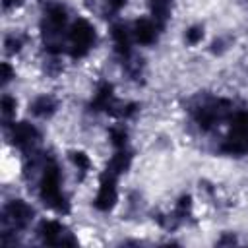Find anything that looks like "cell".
<instances>
[{
  "instance_id": "8fae6325",
  "label": "cell",
  "mask_w": 248,
  "mask_h": 248,
  "mask_svg": "<svg viewBox=\"0 0 248 248\" xmlns=\"http://www.w3.org/2000/svg\"><path fill=\"white\" fill-rule=\"evenodd\" d=\"M221 149L225 153H231V155H244V153H248V136L229 132V136L223 141Z\"/></svg>"
},
{
  "instance_id": "3957f363",
  "label": "cell",
  "mask_w": 248,
  "mask_h": 248,
  "mask_svg": "<svg viewBox=\"0 0 248 248\" xmlns=\"http://www.w3.org/2000/svg\"><path fill=\"white\" fill-rule=\"evenodd\" d=\"M232 114V105L227 99H211L194 108V118L202 130H211L217 122Z\"/></svg>"
},
{
  "instance_id": "44dd1931",
  "label": "cell",
  "mask_w": 248,
  "mask_h": 248,
  "mask_svg": "<svg viewBox=\"0 0 248 248\" xmlns=\"http://www.w3.org/2000/svg\"><path fill=\"white\" fill-rule=\"evenodd\" d=\"M203 39V27L202 25H192L186 31V43L188 45H198Z\"/></svg>"
},
{
  "instance_id": "277c9868",
  "label": "cell",
  "mask_w": 248,
  "mask_h": 248,
  "mask_svg": "<svg viewBox=\"0 0 248 248\" xmlns=\"http://www.w3.org/2000/svg\"><path fill=\"white\" fill-rule=\"evenodd\" d=\"M68 41H70V54L74 58L85 56L91 50L93 43H95V29H93V25L87 19L78 17L72 23V27H70Z\"/></svg>"
},
{
  "instance_id": "8992f818",
  "label": "cell",
  "mask_w": 248,
  "mask_h": 248,
  "mask_svg": "<svg viewBox=\"0 0 248 248\" xmlns=\"http://www.w3.org/2000/svg\"><path fill=\"white\" fill-rule=\"evenodd\" d=\"M39 236L45 244L50 246H74L76 238L72 236V232L66 231V227H62L58 221H43L39 225Z\"/></svg>"
},
{
  "instance_id": "484cf974",
  "label": "cell",
  "mask_w": 248,
  "mask_h": 248,
  "mask_svg": "<svg viewBox=\"0 0 248 248\" xmlns=\"http://www.w3.org/2000/svg\"><path fill=\"white\" fill-rule=\"evenodd\" d=\"M21 2H23V0H4L2 4H4V10H12V8L21 6Z\"/></svg>"
},
{
  "instance_id": "5bb4252c",
  "label": "cell",
  "mask_w": 248,
  "mask_h": 248,
  "mask_svg": "<svg viewBox=\"0 0 248 248\" xmlns=\"http://www.w3.org/2000/svg\"><path fill=\"white\" fill-rule=\"evenodd\" d=\"M130 165H132V153L126 151V149H118V151L112 155V159L108 161V165H107V172L118 176V174L126 172V170L130 169Z\"/></svg>"
},
{
  "instance_id": "603a6c76",
  "label": "cell",
  "mask_w": 248,
  "mask_h": 248,
  "mask_svg": "<svg viewBox=\"0 0 248 248\" xmlns=\"http://www.w3.org/2000/svg\"><path fill=\"white\" fill-rule=\"evenodd\" d=\"M0 78H2V79H0L2 85H6V83L14 78V70H12V66H10L8 62H2V64H0Z\"/></svg>"
},
{
  "instance_id": "5b68a950",
  "label": "cell",
  "mask_w": 248,
  "mask_h": 248,
  "mask_svg": "<svg viewBox=\"0 0 248 248\" xmlns=\"http://www.w3.org/2000/svg\"><path fill=\"white\" fill-rule=\"evenodd\" d=\"M33 215H35V211L29 203H25L23 200H12L2 211L4 232H16V231L25 229L33 221Z\"/></svg>"
},
{
  "instance_id": "9c48e42d",
  "label": "cell",
  "mask_w": 248,
  "mask_h": 248,
  "mask_svg": "<svg viewBox=\"0 0 248 248\" xmlns=\"http://www.w3.org/2000/svg\"><path fill=\"white\" fill-rule=\"evenodd\" d=\"M29 108H31V112H33L35 116H39V118H48V116H52V114L56 112L58 101H56L54 97H50V95H41V97H37V99L29 105Z\"/></svg>"
},
{
  "instance_id": "d4e9b609",
  "label": "cell",
  "mask_w": 248,
  "mask_h": 248,
  "mask_svg": "<svg viewBox=\"0 0 248 248\" xmlns=\"http://www.w3.org/2000/svg\"><path fill=\"white\" fill-rule=\"evenodd\" d=\"M217 244H219V246H225V244H236V238H234V234H223V236L217 240Z\"/></svg>"
},
{
  "instance_id": "4fadbf2b",
  "label": "cell",
  "mask_w": 248,
  "mask_h": 248,
  "mask_svg": "<svg viewBox=\"0 0 248 248\" xmlns=\"http://www.w3.org/2000/svg\"><path fill=\"white\" fill-rule=\"evenodd\" d=\"M112 91H114V87L108 81H103L99 85L93 101H91V108L93 110H107L112 105V101H114V93Z\"/></svg>"
},
{
  "instance_id": "7a4b0ae2",
  "label": "cell",
  "mask_w": 248,
  "mask_h": 248,
  "mask_svg": "<svg viewBox=\"0 0 248 248\" xmlns=\"http://www.w3.org/2000/svg\"><path fill=\"white\" fill-rule=\"evenodd\" d=\"M64 25H66V10L60 4H52L46 10L45 21H43V27H41L45 48L52 54L62 52V45H64L62 29H64Z\"/></svg>"
},
{
  "instance_id": "ac0fdd59",
  "label": "cell",
  "mask_w": 248,
  "mask_h": 248,
  "mask_svg": "<svg viewBox=\"0 0 248 248\" xmlns=\"http://www.w3.org/2000/svg\"><path fill=\"white\" fill-rule=\"evenodd\" d=\"M126 141H128V132H126L122 126L110 128V143H112L116 149H124V147H126Z\"/></svg>"
},
{
  "instance_id": "d6986e66",
  "label": "cell",
  "mask_w": 248,
  "mask_h": 248,
  "mask_svg": "<svg viewBox=\"0 0 248 248\" xmlns=\"http://www.w3.org/2000/svg\"><path fill=\"white\" fill-rule=\"evenodd\" d=\"M70 159L74 161V165L81 170V172H87L91 169V161L89 157L83 153V151H70Z\"/></svg>"
},
{
  "instance_id": "9a60e30c",
  "label": "cell",
  "mask_w": 248,
  "mask_h": 248,
  "mask_svg": "<svg viewBox=\"0 0 248 248\" xmlns=\"http://www.w3.org/2000/svg\"><path fill=\"white\" fill-rule=\"evenodd\" d=\"M170 2L172 0H149L151 4V14L155 17V23L163 29L167 19H169V14H170Z\"/></svg>"
},
{
  "instance_id": "ffe728a7",
  "label": "cell",
  "mask_w": 248,
  "mask_h": 248,
  "mask_svg": "<svg viewBox=\"0 0 248 248\" xmlns=\"http://www.w3.org/2000/svg\"><path fill=\"white\" fill-rule=\"evenodd\" d=\"M190 209H192V198L190 196H182L178 200V203H176V209H174L176 219H184L190 213Z\"/></svg>"
},
{
  "instance_id": "e0dca14e",
  "label": "cell",
  "mask_w": 248,
  "mask_h": 248,
  "mask_svg": "<svg viewBox=\"0 0 248 248\" xmlns=\"http://www.w3.org/2000/svg\"><path fill=\"white\" fill-rule=\"evenodd\" d=\"M16 107H17V103H16L14 97H8V95L2 97V101H0V112H2L4 122L12 120V116L16 114Z\"/></svg>"
},
{
  "instance_id": "ba28073f",
  "label": "cell",
  "mask_w": 248,
  "mask_h": 248,
  "mask_svg": "<svg viewBox=\"0 0 248 248\" xmlns=\"http://www.w3.org/2000/svg\"><path fill=\"white\" fill-rule=\"evenodd\" d=\"M39 130L33 126V124H29V122H17V124H14V128H12V141H14V145H17L21 151H25V153H33L35 151V145L39 143Z\"/></svg>"
},
{
  "instance_id": "52a82bcc",
  "label": "cell",
  "mask_w": 248,
  "mask_h": 248,
  "mask_svg": "<svg viewBox=\"0 0 248 248\" xmlns=\"http://www.w3.org/2000/svg\"><path fill=\"white\" fill-rule=\"evenodd\" d=\"M116 200H118V194H116V176L105 170L101 174V184H99V192H97V198H95L93 205L99 211H110L116 205Z\"/></svg>"
},
{
  "instance_id": "30bf717a",
  "label": "cell",
  "mask_w": 248,
  "mask_h": 248,
  "mask_svg": "<svg viewBox=\"0 0 248 248\" xmlns=\"http://www.w3.org/2000/svg\"><path fill=\"white\" fill-rule=\"evenodd\" d=\"M134 35H136V41L140 45H153L157 39V27L149 19L141 17L134 25Z\"/></svg>"
},
{
  "instance_id": "6da1fadb",
  "label": "cell",
  "mask_w": 248,
  "mask_h": 248,
  "mask_svg": "<svg viewBox=\"0 0 248 248\" xmlns=\"http://www.w3.org/2000/svg\"><path fill=\"white\" fill-rule=\"evenodd\" d=\"M39 196L46 207H50L58 213L70 211V203L60 190V170L54 161H48L43 169L41 182H39Z\"/></svg>"
},
{
  "instance_id": "cb8c5ba5",
  "label": "cell",
  "mask_w": 248,
  "mask_h": 248,
  "mask_svg": "<svg viewBox=\"0 0 248 248\" xmlns=\"http://www.w3.org/2000/svg\"><path fill=\"white\" fill-rule=\"evenodd\" d=\"M124 4H126V0H107V8H108L110 14L120 12L124 8Z\"/></svg>"
},
{
  "instance_id": "2e32d148",
  "label": "cell",
  "mask_w": 248,
  "mask_h": 248,
  "mask_svg": "<svg viewBox=\"0 0 248 248\" xmlns=\"http://www.w3.org/2000/svg\"><path fill=\"white\" fill-rule=\"evenodd\" d=\"M231 132L248 136V112L246 110L234 112V116L231 118Z\"/></svg>"
},
{
  "instance_id": "7c38bea8",
  "label": "cell",
  "mask_w": 248,
  "mask_h": 248,
  "mask_svg": "<svg viewBox=\"0 0 248 248\" xmlns=\"http://www.w3.org/2000/svg\"><path fill=\"white\" fill-rule=\"evenodd\" d=\"M112 43H114V50L124 58H128L132 54V48H130V37H128V31L124 25L116 23L112 25Z\"/></svg>"
},
{
  "instance_id": "4316f807",
  "label": "cell",
  "mask_w": 248,
  "mask_h": 248,
  "mask_svg": "<svg viewBox=\"0 0 248 248\" xmlns=\"http://www.w3.org/2000/svg\"><path fill=\"white\" fill-rule=\"evenodd\" d=\"M242 2H244V4H246V6H248V0H242Z\"/></svg>"
},
{
  "instance_id": "7402d4cb",
  "label": "cell",
  "mask_w": 248,
  "mask_h": 248,
  "mask_svg": "<svg viewBox=\"0 0 248 248\" xmlns=\"http://www.w3.org/2000/svg\"><path fill=\"white\" fill-rule=\"evenodd\" d=\"M4 46H6V48H4L6 54H16V52H19V48H21V39L16 37V35H10V37H6Z\"/></svg>"
}]
</instances>
